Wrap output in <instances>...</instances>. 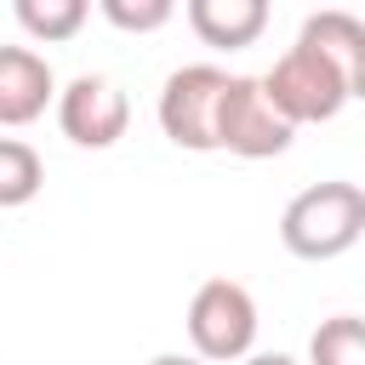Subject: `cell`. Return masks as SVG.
<instances>
[{
	"label": "cell",
	"instance_id": "7",
	"mask_svg": "<svg viewBox=\"0 0 365 365\" xmlns=\"http://www.w3.org/2000/svg\"><path fill=\"white\" fill-rule=\"evenodd\" d=\"M57 97V74L29 46H0V125H34Z\"/></svg>",
	"mask_w": 365,
	"mask_h": 365
},
{
	"label": "cell",
	"instance_id": "6",
	"mask_svg": "<svg viewBox=\"0 0 365 365\" xmlns=\"http://www.w3.org/2000/svg\"><path fill=\"white\" fill-rule=\"evenodd\" d=\"M51 103H57V125L74 148H114L131 125V103L108 74H74Z\"/></svg>",
	"mask_w": 365,
	"mask_h": 365
},
{
	"label": "cell",
	"instance_id": "14",
	"mask_svg": "<svg viewBox=\"0 0 365 365\" xmlns=\"http://www.w3.org/2000/svg\"><path fill=\"white\" fill-rule=\"evenodd\" d=\"M148 365H211V359H200V354H154Z\"/></svg>",
	"mask_w": 365,
	"mask_h": 365
},
{
	"label": "cell",
	"instance_id": "8",
	"mask_svg": "<svg viewBox=\"0 0 365 365\" xmlns=\"http://www.w3.org/2000/svg\"><path fill=\"white\" fill-rule=\"evenodd\" d=\"M188 29L217 51H245L268 29V0H188Z\"/></svg>",
	"mask_w": 365,
	"mask_h": 365
},
{
	"label": "cell",
	"instance_id": "13",
	"mask_svg": "<svg viewBox=\"0 0 365 365\" xmlns=\"http://www.w3.org/2000/svg\"><path fill=\"white\" fill-rule=\"evenodd\" d=\"M97 11L120 29V34H154L177 17V0H97Z\"/></svg>",
	"mask_w": 365,
	"mask_h": 365
},
{
	"label": "cell",
	"instance_id": "12",
	"mask_svg": "<svg viewBox=\"0 0 365 365\" xmlns=\"http://www.w3.org/2000/svg\"><path fill=\"white\" fill-rule=\"evenodd\" d=\"M308 365H365V319L359 314H331L308 336Z\"/></svg>",
	"mask_w": 365,
	"mask_h": 365
},
{
	"label": "cell",
	"instance_id": "3",
	"mask_svg": "<svg viewBox=\"0 0 365 365\" xmlns=\"http://www.w3.org/2000/svg\"><path fill=\"white\" fill-rule=\"evenodd\" d=\"M188 342H194V354L211 359V365L245 359L251 342H257V297H251L240 279H228V274L205 279V285L188 297Z\"/></svg>",
	"mask_w": 365,
	"mask_h": 365
},
{
	"label": "cell",
	"instance_id": "2",
	"mask_svg": "<svg viewBox=\"0 0 365 365\" xmlns=\"http://www.w3.org/2000/svg\"><path fill=\"white\" fill-rule=\"evenodd\" d=\"M257 80H262L268 103H274L291 125H325V120H336V114L348 108V97H359L354 80H348L336 63H325L314 46H302V40H297L291 51H279L274 68L257 74Z\"/></svg>",
	"mask_w": 365,
	"mask_h": 365
},
{
	"label": "cell",
	"instance_id": "4",
	"mask_svg": "<svg viewBox=\"0 0 365 365\" xmlns=\"http://www.w3.org/2000/svg\"><path fill=\"white\" fill-rule=\"evenodd\" d=\"M297 125L268 103L257 74H228L222 97H217V148L240 154V160H279L291 148Z\"/></svg>",
	"mask_w": 365,
	"mask_h": 365
},
{
	"label": "cell",
	"instance_id": "15",
	"mask_svg": "<svg viewBox=\"0 0 365 365\" xmlns=\"http://www.w3.org/2000/svg\"><path fill=\"white\" fill-rule=\"evenodd\" d=\"M240 365H297V359H291V354H245Z\"/></svg>",
	"mask_w": 365,
	"mask_h": 365
},
{
	"label": "cell",
	"instance_id": "11",
	"mask_svg": "<svg viewBox=\"0 0 365 365\" xmlns=\"http://www.w3.org/2000/svg\"><path fill=\"white\" fill-rule=\"evenodd\" d=\"M40 188H46V160L23 137H0V211L29 205Z\"/></svg>",
	"mask_w": 365,
	"mask_h": 365
},
{
	"label": "cell",
	"instance_id": "10",
	"mask_svg": "<svg viewBox=\"0 0 365 365\" xmlns=\"http://www.w3.org/2000/svg\"><path fill=\"white\" fill-rule=\"evenodd\" d=\"M11 17H17V29H23L29 40L63 46V40H74V34L86 29L91 0H11Z\"/></svg>",
	"mask_w": 365,
	"mask_h": 365
},
{
	"label": "cell",
	"instance_id": "9",
	"mask_svg": "<svg viewBox=\"0 0 365 365\" xmlns=\"http://www.w3.org/2000/svg\"><path fill=\"white\" fill-rule=\"evenodd\" d=\"M297 40L302 46H314L325 63H336L348 80H354V91L365 86V23L354 17V11H314L302 29H297Z\"/></svg>",
	"mask_w": 365,
	"mask_h": 365
},
{
	"label": "cell",
	"instance_id": "5",
	"mask_svg": "<svg viewBox=\"0 0 365 365\" xmlns=\"http://www.w3.org/2000/svg\"><path fill=\"white\" fill-rule=\"evenodd\" d=\"M222 86H228V74L217 63L171 68L165 86H160V103H154L160 131L188 154H211L217 148V97H222Z\"/></svg>",
	"mask_w": 365,
	"mask_h": 365
},
{
	"label": "cell",
	"instance_id": "1",
	"mask_svg": "<svg viewBox=\"0 0 365 365\" xmlns=\"http://www.w3.org/2000/svg\"><path fill=\"white\" fill-rule=\"evenodd\" d=\"M365 234V188L359 182H314L279 211V245L302 262H331L354 251Z\"/></svg>",
	"mask_w": 365,
	"mask_h": 365
}]
</instances>
